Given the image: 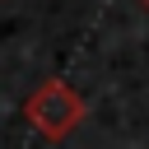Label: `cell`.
Instances as JSON below:
<instances>
[{
    "mask_svg": "<svg viewBox=\"0 0 149 149\" xmlns=\"http://www.w3.org/2000/svg\"><path fill=\"white\" fill-rule=\"evenodd\" d=\"M84 98L65 84V79H47V84H37L33 93H28V102H23V116H28V126L42 135V140H51V144H61L79 121H84Z\"/></svg>",
    "mask_w": 149,
    "mask_h": 149,
    "instance_id": "1",
    "label": "cell"
},
{
    "mask_svg": "<svg viewBox=\"0 0 149 149\" xmlns=\"http://www.w3.org/2000/svg\"><path fill=\"white\" fill-rule=\"evenodd\" d=\"M144 5H149V0H144Z\"/></svg>",
    "mask_w": 149,
    "mask_h": 149,
    "instance_id": "2",
    "label": "cell"
}]
</instances>
